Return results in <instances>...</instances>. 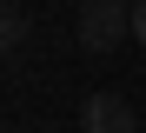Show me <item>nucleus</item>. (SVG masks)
Returning a JSON list of instances; mask_svg holds the SVG:
<instances>
[{
    "mask_svg": "<svg viewBox=\"0 0 146 133\" xmlns=\"http://www.w3.org/2000/svg\"><path fill=\"white\" fill-rule=\"evenodd\" d=\"M126 33H133V7L126 0H86L80 7V47L86 53H113Z\"/></svg>",
    "mask_w": 146,
    "mask_h": 133,
    "instance_id": "f257e3e1",
    "label": "nucleus"
},
{
    "mask_svg": "<svg viewBox=\"0 0 146 133\" xmlns=\"http://www.w3.org/2000/svg\"><path fill=\"white\" fill-rule=\"evenodd\" d=\"M13 40H20V13L0 7V53H13Z\"/></svg>",
    "mask_w": 146,
    "mask_h": 133,
    "instance_id": "7ed1b4c3",
    "label": "nucleus"
},
{
    "mask_svg": "<svg viewBox=\"0 0 146 133\" xmlns=\"http://www.w3.org/2000/svg\"><path fill=\"white\" fill-rule=\"evenodd\" d=\"M80 133H139L133 100H119V93H93L86 113H80Z\"/></svg>",
    "mask_w": 146,
    "mask_h": 133,
    "instance_id": "f03ea898",
    "label": "nucleus"
},
{
    "mask_svg": "<svg viewBox=\"0 0 146 133\" xmlns=\"http://www.w3.org/2000/svg\"><path fill=\"white\" fill-rule=\"evenodd\" d=\"M133 40L146 47V0H133Z\"/></svg>",
    "mask_w": 146,
    "mask_h": 133,
    "instance_id": "20e7f679",
    "label": "nucleus"
}]
</instances>
